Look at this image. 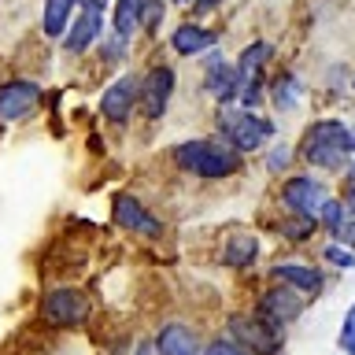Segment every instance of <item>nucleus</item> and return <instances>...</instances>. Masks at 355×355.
Masks as SVG:
<instances>
[{"label": "nucleus", "mask_w": 355, "mask_h": 355, "mask_svg": "<svg viewBox=\"0 0 355 355\" xmlns=\"http://www.w3.org/2000/svg\"><path fill=\"white\" fill-rule=\"evenodd\" d=\"M174 85H178V78L171 67H152L148 74H144V82H141V100H144V115L148 119H159L166 104H171V96H174Z\"/></svg>", "instance_id": "10"}, {"label": "nucleus", "mask_w": 355, "mask_h": 355, "mask_svg": "<svg viewBox=\"0 0 355 355\" xmlns=\"http://www.w3.org/2000/svg\"><path fill=\"white\" fill-rule=\"evenodd\" d=\"M218 133L226 137L230 148L255 152V148H263V144H266V137H274V122L252 115L248 107L222 104V107H218Z\"/></svg>", "instance_id": "3"}, {"label": "nucleus", "mask_w": 355, "mask_h": 355, "mask_svg": "<svg viewBox=\"0 0 355 355\" xmlns=\"http://www.w3.org/2000/svg\"><path fill=\"white\" fill-rule=\"evenodd\" d=\"M204 355H248V352H244L241 344H233V340H211Z\"/></svg>", "instance_id": "28"}, {"label": "nucleus", "mask_w": 355, "mask_h": 355, "mask_svg": "<svg viewBox=\"0 0 355 355\" xmlns=\"http://www.w3.org/2000/svg\"><path fill=\"white\" fill-rule=\"evenodd\" d=\"M41 89L37 82H4L0 85V119L4 122H22L37 107Z\"/></svg>", "instance_id": "11"}, {"label": "nucleus", "mask_w": 355, "mask_h": 355, "mask_svg": "<svg viewBox=\"0 0 355 355\" xmlns=\"http://www.w3.org/2000/svg\"><path fill=\"white\" fill-rule=\"evenodd\" d=\"M270 96H274V104L282 107V111H288V107L300 100V78H296V74H282V78L274 82Z\"/></svg>", "instance_id": "21"}, {"label": "nucleus", "mask_w": 355, "mask_h": 355, "mask_svg": "<svg viewBox=\"0 0 355 355\" xmlns=\"http://www.w3.org/2000/svg\"><path fill=\"white\" fill-rule=\"evenodd\" d=\"M326 263H333V266H340V270H352L355 266V255L348 252V248H340V244H326Z\"/></svg>", "instance_id": "25"}, {"label": "nucleus", "mask_w": 355, "mask_h": 355, "mask_svg": "<svg viewBox=\"0 0 355 355\" xmlns=\"http://www.w3.org/2000/svg\"><path fill=\"white\" fill-rule=\"evenodd\" d=\"M352 152H355V130H352Z\"/></svg>", "instance_id": "33"}, {"label": "nucleus", "mask_w": 355, "mask_h": 355, "mask_svg": "<svg viewBox=\"0 0 355 355\" xmlns=\"http://www.w3.org/2000/svg\"><path fill=\"white\" fill-rule=\"evenodd\" d=\"M82 4H85V11H100V8L107 4V0H82Z\"/></svg>", "instance_id": "32"}, {"label": "nucleus", "mask_w": 355, "mask_h": 355, "mask_svg": "<svg viewBox=\"0 0 355 355\" xmlns=\"http://www.w3.org/2000/svg\"><path fill=\"white\" fill-rule=\"evenodd\" d=\"M204 89L218 100V104H233V100H237V67L226 63V60H222V55L215 52V55L207 60Z\"/></svg>", "instance_id": "14"}, {"label": "nucleus", "mask_w": 355, "mask_h": 355, "mask_svg": "<svg viewBox=\"0 0 355 355\" xmlns=\"http://www.w3.org/2000/svg\"><path fill=\"white\" fill-rule=\"evenodd\" d=\"M163 22V0H144V11H141V26H148V33Z\"/></svg>", "instance_id": "26"}, {"label": "nucleus", "mask_w": 355, "mask_h": 355, "mask_svg": "<svg viewBox=\"0 0 355 355\" xmlns=\"http://www.w3.org/2000/svg\"><path fill=\"white\" fill-rule=\"evenodd\" d=\"M155 352L159 355H204L200 352V344L193 337V329L182 326V322H166L159 329V337H155Z\"/></svg>", "instance_id": "15"}, {"label": "nucleus", "mask_w": 355, "mask_h": 355, "mask_svg": "<svg viewBox=\"0 0 355 355\" xmlns=\"http://www.w3.org/2000/svg\"><path fill=\"white\" fill-rule=\"evenodd\" d=\"M344 207H348V215L355 218V182H352V189H348V196H344Z\"/></svg>", "instance_id": "30"}, {"label": "nucleus", "mask_w": 355, "mask_h": 355, "mask_svg": "<svg viewBox=\"0 0 355 355\" xmlns=\"http://www.w3.org/2000/svg\"><path fill=\"white\" fill-rule=\"evenodd\" d=\"M141 11H144V0H115V37L119 41H130L137 33Z\"/></svg>", "instance_id": "19"}, {"label": "nucleus", "mask_w": 355, "mask_h": 355, "mask_svg": "<svg viewBox=\"0 0 355 355\" xmlns=\"http://www.w3.org/2000/svg\"><path fill=\"white\" fill-rule=\"evenodd\" d=\"M137 355H159V352H155V340H141L137 344Z\"/></svg>", "instance_id": "29"}, {"label": "nucleus", "mask_w": 355, "mask_h": 355, "mask_svg": "<svg viewBox=\"0 0 355 355\" xmlns=\"http://www.w3.org/2000/svg\"><path fill=\"white\" fill-rule=\"evenodd\" d=\"M174 4H185V0H174Z\"/></svg>", "instance_id": "34"}, {"label": "nucleus", "mask_w": 355, "mask_h": 355, "mask_svg": "<svg viewBox=\"0 0 355 355\" xmlns=\"http://www.w3.org/2000/svg\"><path fill=\"white\" fill-rule=\"evenodd\" d=\"M288 159H293V148H288V144H277V148L266 155V171H282Z\"/></svg>", "instance_id": "27"}, {"label": "nucleus", "mask_w": 355, "mask_h": 355, "mask_svg": "<svg viewBox=\"0 0 355 355\" xmlns=\"http://www.w3.org/2000/svg\"><path fill=\"white\" fill-rule=\"evenodd\" d=\"M337 344H340L344 355H355V304L348 307V315H344V326H340Z\"/></svg>", "instance_id": "24"}, {"label": "nucleus", "mask_w": 355, "mask_h": 355, "mask_svg": "<svg viewBox=\"0 0 355 355\" xmlns=\"http://www.w3.org/2000/svg\"><path fill=\"white\" fill-rule=\"evenodd\" d=\"M277 233H282L285 241H307L311 233H315V218L293 215V222H282V226H277Z\"/></svg>", "instance_id": "22"}, {"label": "nucleus", "mask_w": 355, "mask_h": 355, "mask_svg": "<svg viewBox=\"0 0 355 355\" xmlns=\"http://www.w3.org/2000/svg\"><path fill=\"white\" fill-rule=\"evenodd\" d=\"M174 163L196 178L218 182V178H230L241 171V152L222 141H185L174 148Z\"/></svg>", "instance_id": "1"}, {"label": "nucleus", "mask_w": 355, "mask_h": 355, "mask_svg": "<svg viewBox=\"0 0 355 355\" xmlns=\"http://www.w3.org/2000/svg\"><path fill=\"white\" fill-rule=\"evenodd\" d=\"M207 44H215V33L196 26V22H182V26L171 33V49L178 55H196V52H204Z\"/></svg>", "instance_id": "17"}, {"label": "nucleus", "mask_w": 355, "mask_h": 355, "mask_svg": "<svg viewBox=\"0 0 355 355\" xmlns=\"http://www.w3.org/2000/svg\"><path fill=\"white\" fill-rule=\"evenodd\" d=\"M304 315V296L296 293V288H285V285H274L266 288L259 296V318H266L270 326H288V322H296Z\"/></svg>", "instance_id": "8"}, {"label": "nucleus", "mask_w": 355, "mask_h": 355, "mask_svg": "<svg viewBox=\"0 0 355 355\" xmlns=\"http://www.w3.org/2000/svg\"><path fill=\"white\" fill-rule=\"evenodd\" d=\"M255 255H259V241L252 233H233V237H226V248H222V266L244 270V266L255 263Z\"/></svg>", "instance_id": "16"}, {"label": "nucleus", "mask_w": 355, "mask_h": 355, "mask_svg": "<svg viewBox=\"0 0 355 355\" xmlns=\"http://www.w3.org/2000/svg\"><path fill=\"white\" fill-rule=\"evenodd\" d=\"M230 340L241 344L248 355H277L282 352V329L270 326L266 318H252V315L230 318Z\"/></svg>", "instance_id": "5"}, {"label": "nucleus", "mask_w": 355, "mask_h": 355, "mask_svg": "<svg viewBox=\"0 0 355 355\" xmlns=\"http://www.w3.org/2000/svg\"><path fill=\"white\" fill-rule=\"evenodd\" d=\"M96 33H100V11H82V19L71 26V33L63 37V44L71 52H85L89 44L96 41Z\"/></svg>", "instance_id": "18"}, {"label": "nucleus", "mask_w": 355, "mask_h": 355, "mask_svg": "<svg viewBox=\"0 0 355 355\" xmlns=\"http://www.w3.org/2000/svg\"><path fill=\"white\" fill-rule=\"evenodd\" d=\"M215 4H218V0H196V15H204V11H211Z\"/></svg>", "instance_id": "31"}, {"label": "nucleus", "mask_w": 355, "mask_h": 355, "mask_svg": "<svg viewBox=\"0 0 355 355\" xmlns=\"http://www.w3.org/2000/svg\"><path fill=\"white\" fill-rule=\"evenodd\" d=\"M266 60H270V44L266 41H255L248 44V49L241 52V60H237V96H241V104L244 107H252V104H259V78H263V67Z\"/></svg>", "instance_id": "7"}, {"label": "nucleus", "mask_w": 355, "mask_h": 355, "mask_svg": "<svg viewBox=\"0 0 355 355\" xmlns=\"http://www.w3.org/2000/svg\"><path fill=\"white\" fill-rule=\"evenodd\" d=\"M326 200H329L326 185L315 182V178H304V174L288 178L285 189H282V204L300 218H318L322 207H326Z\"/></svg>", "instance_id": "6"}, {"label": "nucleus", "mask_w": 355, "mask_h": 355, "mask_svg": "<svg viewBox=\"0 0 355 355\" xmlns=\"http://www.w3.org/2000/svg\"><path fill=\"white\" fill-rule=\"evenodd\" d=\"M111 218H115L122 230L141 233V237H159V233H163L159 218H155L152 211L144 207L137 196H130V193H119L115 196V204H111Z\"/></svg>", "instance_id": "9"}, {"label": "nucleus", "mask_w": 355, "mask_h": 355, "mask_svg": "<svg viewBox=\"0 0 355 355\" xmlns=\"http://www.w3.org/2000/svg\"><path fill=\"white\" fill-rule=\"evenodd\" d=\"M141 89L133 78H119V82H111L104 89V96H100V115H104L107 122H126L133 104H137Z\"/></svg>", "instance_id": "12"}, {"label": "nucleus", "mask_w": 355, "mask_h": 355, "mask_svg": "<svg viewBox=\"0 0 355 355\" xmlns=\"http://www.w3.org/2000/svg\"><path fill=\"white\" fill-rule=\"evenodd\" d=\"M300 155L311 166H322V171H340L352 155V130L337 119L315 122L304 133V141H300Z\"/></svg>", "instance_id": "2"}, {"label": "nucleus", "mask_w": 355, "mask_h": 355, "mask_svg": "<svg viewBox=\"0 0 355 355\" xmlns=\"http://www.w3.org/2000/svg\"><path fill=\"white\" fill-rule=\"evenodd\" d=\"M318 218L326 222V230H329V233H337V230L344 226V218H348V207L337 204V200H326V207H322V215H318Z\"/></svg>", "instance_id": "23"}, {"label": "nucleus", "mask_w": 355, "mask_h": 355, "mask_svg": "<svg viewBox=\"0 0 355 355\" xmlns=\"http://www.w3.org/2000/svg\"><path fill=\"white\" fill-rule=\"evenodd\" d=\"M74 4L78 0H44V33H49V37L67 33V22H71Z\"/></svg>", "instance_id": "20"}, {"label": "nucleus", "mask_w": 355, "mask_h": 355, "mask_svg": "<svg viewBox=\"0 0 355 355\" xmlns=\"http://www.w3.org/2000/svg\"><path fill=\"white\" fill-rule=\"evenodd\" d=\"M270 277H274L277 285H285V288H296L300 296H315L318 288H322V274L315 270V266L296 263V259L274 263V266H270Z\"/></svg>", "instance_id": "13"}, {"label": "nucleus", "mask_w": 355, "mask_h": 355, "mask_svg": "<svg viewBox=\"0 0 355 355\" xmlns=\"http://www.w3.org/2000/svg\"><path fill=\"white\" fill-rule=\"evenodd\" d=\"M41 318L49 326L60 329H82L89 318H93V304H89L85 293L78 288H52L49 296L41 300Z\"/></svg>", "instance_id": "4"}]
</instances>
